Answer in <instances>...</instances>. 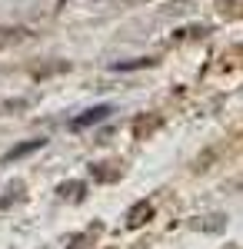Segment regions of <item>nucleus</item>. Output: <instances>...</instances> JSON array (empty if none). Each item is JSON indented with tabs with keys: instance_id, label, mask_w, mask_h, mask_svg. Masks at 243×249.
Here are the masks:
<instances>
[{
	"instance_id": "obj_2",
	"label": "nucleus",
	"mask_w": 243,
	"mask_h": 249,
	"mask_svg": "<svg viewBox=\"0 0 243 249\" xmlns=\"http://www.w3.org/2000/svg\"><path fill=\"white\" fill-rule=\"evenodd\" d=\"M150 216H153V206H150V203H140V206H133V210L127 213V226H143Z\"/></svg>"
},
{
	"instance_id": "obj_5",
	"label": "nucleus",
	"mask_w": 243,
	"mask_h": 249,
	"mask_svg": "<svg viewBox=\"0 0 243 249\" xmlns=\"http://www.w3.org/2000/svg\"><path fill=\"white\" fill-rule=\"evenodd\" d=\"M240 57H243V47H240Z\"/></svg>"
},
{
	"instance_id": "obj_4",
	"label": "nucleus",
	"mask_w": 243,
	"mask_h": 249,
	"mask_svg": "<svg viewBox=\"0 0 243 249\" xmlns=\"http://www.w3.org/2000/svg\"><path fill=\"white\" fill-rule=\"evenodd\" d=\"M40 146H43V140H34V143H23V146H17V150H10V156H7V160H17V156L30 153V150H40Z\"/></svg>"
},
{
	"instance_id": "obj_3",
	"label": "nucleus",
	"mask_w": 243,
	"mask_h": 249,
	"mask_svg": "<svg viewBox=\"0 0 243 249\" xmlns=\"http://www.w3.org/2000/svg\"><path fill=\"white\" fill-rule=\"evenodd\" d=\"M57 193H60L63 199H80V196L87 193V186H83V183H63V186H57Z\"/></svg>"
},
{
	"instance_id": "obj_1",
	"label": "nucleus",
	"mask_w": 243,
	"mask_h": 249,
	"mask_svg": "<svg viewBox=\"0 0 243 249\" xmlns=\"http://www.w3.org/2000/svg\"><path fill=\"white\" fill-rule=\"evenodd\" d=\"M110 113H113L110 103H97V107H90V110H83L80 116H74L70 126H74V130H87V126H94V123H103Z\"/></svg>"
}]
</instances>
